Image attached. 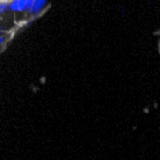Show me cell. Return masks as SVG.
<instances>
[{"mask_svg":"<svg viewBox=\"0 0 160 160\" xmlns=\"http://www.w3.org/2000/svg\"><path fill=\"white\" fill-rule=\"evenodd\" d=\"M9 9L13 12H23L28 9V1L27 0H12L9 2Z\"/></svg>","mask_w":160,"mask_h":160,"instance_id":"6da1fadb","label":"cell"},{"mask_svg":"<svg viewBox=\"0 0 160 160\" xmlns=\"http://www.w3.org/2000/svg\"><path fill=\"white\" fill-rule=\"evenodd\" d=\"M0 1H2V0H0Z\"/></svg>","mask_w":160,"mask_h":160,"instance_id":"8992f818","label":"cell"},{"mask_svg":"<svg viewBox=\"0 0 160 160\" xmlns=\"http://www.w3.org/2000/svg\"><path fill=\"white\" fill-rule=\"evenodd\" d=\"M4 43V37L2 36H0V45H1V44Z\"/></svg>","mask_w":160,"mask_h":160,"instance_id":"277c9868","label":"cell"},{"mask_svg":"<svg viewBox=\"0 0 160 160\" xmlns=\"http://www.w3.org/2000/svg\"><path fill=\"white\" fill-rule=\"evenodd\" d=\"M9 9V2L7 1H0V15H2Z\"/></svg>","mask_w":160,"mask_h":160,"instance_id":"3957f363","label":"cell"},{"mask_svg":"<svg viewBox=\"0 0 160 160\" xmlns=\"http://www.w3.org/2000/svg\"><path fill=\"white\" fill-rule=\"evenodd\" d=\"M48 4V0H35V5L32 7V13H40L45 5Z\"/></svg>","mask_w":160,"mask_h":160,"instance_id":"7a4b0ae2","label":"cell"},{"mask_svg":"<svg viewBox=\"0 0 160 160\" xmlns=\"http://www.w3.org/2000/svg\"><path fill=\"white\" fill-rule=\"evenodd\" d=\"M1 32H2V29H1V27H0V36H1Z\"/></svg>","mask_w":160,"mask_h":160,"instance_id":"5b68a950","label":"cell"}]
</instances>
